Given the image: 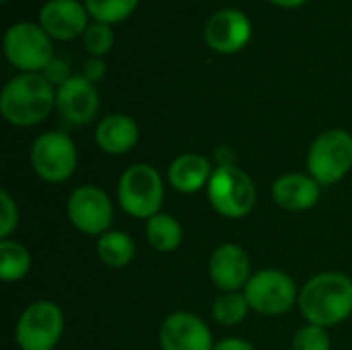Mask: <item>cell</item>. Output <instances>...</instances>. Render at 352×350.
I'll return each mask as SVG.
<instances>
[{
  "label": "cell",
  "instance_id": "6da1fadb",
  "mask_svg": "<svg viewBox=\"0 0 352 350\" xmlns=\"http://www.w3.org/2000/svg\"><path fill=\"white\" fill-rule=\"evenodd\" d=\"M56 107V89L41 72L12 76L0 93V113L16 128L41 124Z\"/></svg>",
  "mask_w": 352,
  "mask_h": 350
},
{
  "label": "cell",
  "instance_id": "7a4b0ae2",
  "mask_svg": "<svg viewBox=\"0 0 352 350\" xmlns=\"http://www.w3.org/2000/svg\"><path fill=\"white\" fill-rule=\"evenodd\" d=\"M299 309L307 324L330 328L352 316V278L340 272H322L309 278L299 293Z\"/></svg>",
  "mask_w": 352,
  "mask_h": 350
},
{
  "label": "cell",
  "instance_id": "3957f363",
  "mask_svg": "<svg viewBox=\"0 0 352 350\" xmlns=\"http://www.w3.org/2000/svg\"><path fill=\"white\" fill-rule=\"evenodd\" d=\"M165 188L161 173L148 163L130 165L118 182V202L134 219H153L161 212Z\"/></svg>",
  "mask_w": 352,
  "mask_h": 350
},
{
  "label": "cell",
  "instance_id": "277c9868",
  "mask_svg": "<svg viewBox=\"0 0 352 350\" xmlns=\"http://www.w3.org/2000/svg\"><path fill=\"white\" fill-rule=\"evenodd\" d=\"M307 175L320 186L338 184L352 169V134L342 128L322 132L307 151Z\"/></svg>",
  "mask_w": 352,
  "mask_h": 350
},
{
  "label": "cell",
  "instance_id": "5b68a950",
  "mask_svg": "<svg viewBox=\"0 0 352 350\" xmlns=\"http://www.w3.org/2000/svg\"><path fill=\"white\" fill-rule=\"evenodd\" d=\"M210 206L227 219H243L256 204L254 179L235 165H219L206 186Z\"/></svg>",
  "mask_w": 352,
  "mask_h": 350
},
{
  "label": "cell",
  "instance_id": "8992f818",
  "mask_svg": "<svg viewBox=\"0 0 352 350\" xmlns=\"http://www.w3.org/2000/svg\"><path fill=\"white\" fill-rule=\"evenodd\" d=\"M4 56L21 72H43L54 60L52 37L39 23L16 21L4 33Z\"/></svg>",
  "mask_w": 352,
  "mask_h": 350
},
{
  "label": "cell",
  "instance_id": "52a82bcc",
  "mask_svg": "<svg viewBox=\"0 0 352 350\" xmlns=\"http://www.w3.org/2000/svg\"><path fill=\"white\" fill-rule=\"evenodd\" d=\"M29 161L33 171L47 184H62L66 182L78 163L76 146L66 132H43L39 134L29 153Z\"/></svg>",
  "mask_w": 352,
  "mask_h": 350
},
{
  "label": "cell",
  "instance_id": "ba28073f",
  "mask_svg": "<svg viewBox=\"0 0 352 350\" xmlns=\"http://www.w3.org/2000/svg\"><path fill=\"white\" fill-rule=\"evenodd\" d=\"M62 332V309L52 301H35L21 314L14 328V340L21 350H54Z\"/></svg>",
  "mask_w": 352,
  "mask_h": 350
},
{
  "label": "cell",
  "instance_id": "9c48e42d",
  "mask_svg": "<svg viewBox=\"0 0 352 350\" xmlns=\"http://www.w3.org/2000/svg\"><path fill=\"white\" fill-rule=\"evenodd\" d=\"M250 307L262 316H283L299 301L293 278L280 270L266 268L252 274L243 289Z\"/></svg>",
  "mask_w": 352,
  "mask_h": 350
},
{
  "label": "cell",
  "instance_id": "30bf717a",
  "mask_svg": "<svg viewBox=\"0 0 352 350\" xmlns=\"http://www.w3.org/2000/svg\"><path fill=\"white\" fill-rule=\"evenodd\" d=\"M66 215L76 231L101 237L103 233L111 231L113 204L101 188L87 184L70 194L66 202Z\"/></svg>",
  "mask_w": 352,
  "mask_h": 350
},
{
  "label": "cell",
  "instance_id": "8fae6325",
  "mask_svg": "<svg viewBox=\"0 0 352 350\" xmlns=\"http://www.w3.org/2000/svg\"><path fill=\"white\" fill-rule=\"evenodd\" d=\"M252 39V21L239 8H221L204 25V41L219 54H237Z\"/></svg>",
  "mask_w": 352,
  "mask_h": 350
},
{
  "label": "cell",
  "instance_id": "7c38bea8",
  "mask_svg": "<svg viewBox=\"0 0 352 350\" xmlns=\"http://www.w3.org/2000/svg\"><path fill=\"white\" fill-rule=\"evenodd\" d=\"M101 107L97 87L82 74L70 76L66 83L56 87V109L58 113L74 126L91 124Z\"/></svg>",
  "mask_w": 352,
  "mask_h": 350
},
{
  "label": "cell",
  "instance_id": "4fadbf2b",
  "mask_svg": "<svg viewBox=\"0 0 352 350\" xmlns=\"http://www.w3.org/2000/svg\"><path fill=\"white\" fill-rule=\"evenodd\" d=\"M208 276L212 285L223 293L245 289V285L252 278L250 254L237 243L219 245L208 260Z\"/></svg>",
  "mask_w": 352,
  "mask_h": 350
},
{
  "label": "cell",
  "instance_id": "5bb4252c",
  "mask_svg": "<svg viewBox=\"0 0 352 350\" xmlns=\"http://www.w3.org/2000/svg\"><path fill=\"white\" fill-rule=\"evenodd\" d=\"M161 350H212V334L208 326L190 311H175L161 324Z\"/></svg>",
  "mask_w": 352,
  "mask_h": 350
},
{
  "label": "cell",
  "instance_id": "9a60e30c",
  "mask_svg": "<svg viewBox=\"0 0 352 350\" xmlns=\"http://www.w3.org/2000/svg\"><path fill=\"white\" fill-rule=\"evenodd\" d=\"M39 25L52 39L70 41L85 35L89 12L78 0H45L39 8Z\"/></svg>",
  "mask_w": 352,
  "mask_h": 350
},
{
  "label": "cell",
  "instance_id": "2e32d148",
  "mask_svg": "<svg viewBox=\"0 0 352 350\" xmlns=\"http://www.w3.org/2000/svg\"><path fill=\"white\" fill-rule=\"evenodd\" d=\"M322 186L305 173H287L272 184V200L291 212L309 210L318 204Z\"/></svg>",
  "mask_w": 352,
  "mask_h": 350
},
{
  "label": "cell",
  "instance_id": "e0dca14e",
  "mask_svg": "<svg viewBox=\"0 0 352 350\" xmlns=\"http://www.w3.org/2000/svg\"><path fill=\"white\" fill-rule=\"evenodd\" d=\"M138 124L126 113H109L95 128V142L107 155H126L138 142Z\"/></svg>",
  "mask_w": 352,
  "mask_h": 350
},
{
  "label": "cell",
  "instance_id": "ac0fdd59",
  "mask_svg": "<svg viewBox=\"0 0 352 350\" xmlns=\"http://www.w3.org/2000/svg\"><path fill=\"white\" fill-rule=\"evenodd\" d=\"M212 165L204 155L198 153H184L175 157L169 165L167 179L175 192L194 194L208 186L212 177Z\"/></svg>",
  "mask_w": 352,
  "mask_h": 350
},
{
  "label": "cell",
  "instance_id": "d6986e66",
  "mask_svg": "<svg viewBox=\"0 0 352 350\" xmlns=\"http://www.w3.org/2000/svg\"><path fill=\"white\" fill-rule=\"evenodd\" d=\"M146 241L151 248L159 254H171L175 252L184 241V229L167 212H159L153 219L146 221Z\"/></svg>",
  "mask_w": 352,
  "mask_h": 350
},
{
  "label": "cell",
  "instance_id": "ffe728a7",
  "mask_svg": "<svg viewBox=\"0 0 352 350\" xmlns=\"http://www.w3.org/2000/svg\"><path fill=\"white\" fill-rule=\"evenodd\" d=\"M97 256L109 268H124L136 256L132 237L124 231H107L97 239Z\"/></svg>",
  "mask_w": 352,
  "mask_h": 350
},
{
  "label": "cell",
  "instance_id": "44dd1931",
  "mask_svg": "<svg viewBox=\"0 0 352 350\" xmlns=\"http://www.w3.org/2000/svg\"><path fill=\"white\" fill-rule=\"evenodd\" d=\"M31 270V254L29 250L12 239L0 241V276L6 283L21 281Z\"/></svg>",
  "mask_w": 352,
  "mask_h": 350
},
{
  "label": "cell",
  "instance_id": "7402d4cb",
  "mask_svg": "<svg viewBox=\"0 0 352 350\" xmlns=\"http://www.w3.org/2000/svg\"><path fill=\"white\" fill-rule=\"evenodd\" d=\"M89 17L97 23H122L138 6V0H82Z\"/></svg>",
  "mask_w": 352,
  "mask_h": 350
},
{
  "label": "cell",
  "instance_id": "603a6c76",
  "mask_svg": "<svg viewBox=\"0 0 352 350\" xmlns=\"http://www.w3.org/2000/svg\"><path fill=\"white\" fill-rule=\"evenodd\" d=\"M250 303L245 299L243 293L233 291V293H223L221 297H217V301L212 303V316L219 324L223 326H237L248 318L250 311Z\"/></svg>",
  "mask_w": 352,
  "mask_h": 350
},
{
  "label": "cell",
  "instance_id": "cb8c5ba5",
  "mask_svg": "<svg viewBox=\"0 0 352 350\" xmlns=\"http://www.w3.org/2000/svg\"><path fill=\"white\" fill-rule=\"evenodd\" d=\"M116 41V33L111 29V25L107 23H91L82 35V43H85V50L93 56V58H101L105 56L111 45Z\"/></svg>",
  "mask_w": 352,
  "mask_h": 350
},
{
  "label": "cell",
  "instance_id": "d4e9b609",
  "mask_svg": "<svg viewBox=\"0 0 352 350\" xmlns=\"http://www.w3.org/2000/svg\"><path fill=\"white\" fill-rule=\"evenodd\" d=\"M293 350H330V334L322 326L307 324L295 334Z\"/></svg>",
  "mask_w": 352,
  "mask_h": 350
},
{
  "label": "cell",
  "instance_id": "484cf974",
  "mask_svg": "<svg viewBox=\"0 0 352 350\" xmlns=\"http://www.w3.org/2000/svg\"><path fill=\"white\" fill-rule=\"evenodd\" d=\"M16 223H19L16 202L12 200V196L6 190H2L0 192V237L8 239L10 233L14 231Z\"/></svg>",
  "mask_w": 352,
  "mask_h": 350
},
{
  "label": "cell",
  "instance_id": "4316f807",
  "mask_svg": "<svg viewBox=\"0 0 352 350\" xmlns=\"http://www.w3.org/2000/svg\"><path fill=\"white\" fill-rule=\"evenodd\" d=\"M52 85H56V87H60L62 83H66L72 74H70V68H68V64L62 60V58H54L47 66H45V70L41 72Z\"/></svg>",
  "mask_w": 352,
  "mask_h": 350
},
{
  "label": "cell",
  "instance_id": "83f0119b",
  "mask_svg": "<svg viewBox=\"0 0 352 350\" xmlns=\"http://www.w3.org/2000/svg\"><path fill=\"white\" fill-rule=\"evenodd\" d=\"M105 72H107V64H105L101 58H93V56H91V58L82 64V76H85L87 80H91L93 85L99 83V80H103Z\"/></svg>",
  "mask_w": 352,
  "mask_h": 350
},
{
  "label": "cell",
  "instance_id": "f1b7e54d",
  "mask_svg": "<svg viewBox=\"0 0 352 350\" xmlns=\"http://www.w3.org/2000/svg\"><path fill=\"white\" fill-rule=\"evenodd\" d=\"M212 350H256L248 340H241V338H225L221 342L214 344Z\"/></svg>",
  "mask_w": 352,
  "mask_h": 350
},
{
  "label": "cell",
  "instance_id": "f546056e",
  "mask_svg": "<svg viewBox=\"0 0 352 350\" xmlns=\"http://www.w3.org/2000/svg\"><path fill=\"white\" fill-rule=\"evenodd\" d=\"M276 6H283V8H297V6H303L307 0H268Z\"/></svg>",
  "mask_w": 352,
  "mask_h": 350
},
{
  "label": "cell",
  "instance_id": "4dcf8cb0",
  "mask_svg": "<svg viewBox=\"0 0 352 350\" xmlns=\"http://www.w3.org/2000/svg\"><path fill=\"white\" fill-rule=\"evenodd\" d=\"M0 2H2V4H6V2H8V0H0Z\"/></svg>",
  "mask_w": 352,
  "mask_h": 350
}]
</instances>
